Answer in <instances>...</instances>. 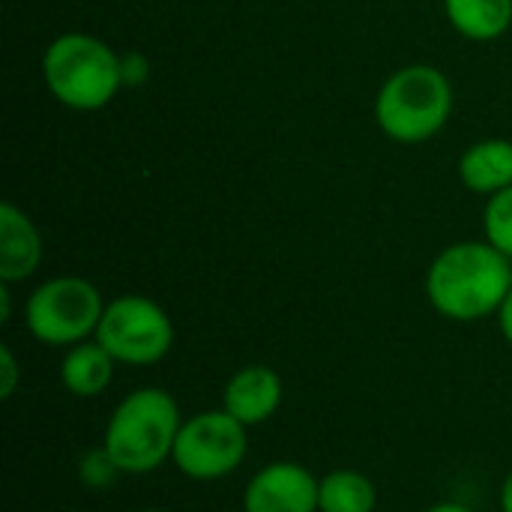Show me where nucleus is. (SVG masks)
Here are the masks:
<instances>
[{
  "label": "nucleus",
  "mask_w": 512,
  "mask_h": 512,
  "mask_svg": "<svg viewBox=\"0 0 512 512\" xmlns=\"http://www.w3.org/2000/svg\"><path fill=\"white\" fill-rule=\"evenodd\" d=\"M501 512H512V471L504 477V486H501Z\"/></svg>",
  "instance_id": "nucleus-21"
},
{
  "label": "nucleus",
  "mask_w": 512,
  "mask_h": 512,
  "mask_svg": "<svg viewBox=\"0 0 512 512\" xmlns=\"http://www.w3.org/2000/svg\"><path fill=\"white\" fill-rule=\"evenodd\" d=\"M282 396H285V384L282 375L270 366H243L237 369L225 390H222V408L240 420L246 429L267 423L279 408H282Z\"/></svg>",
  "instance_id": "nucleus-9"
},
{
  "label": "nucleus",
  "mask_w": 512,
  "mask_h": 512,
  "mask_svg": "<svg viewBox=\"0 0 512 512\" xmlns=\"http://www.w3.org/2000/svg\"><path fill=\"white\" fill-rule=\"evenodd\" d=\"M243 512H318V477L300 462H270L249 477Z\"/></svg>",
  "instance_id": "nucleus-8"
},
{
  "label": "nucleus",
  "mask_w": 512,
  "mask_h": 512,
  "mask_svg": "<svg viewBox=\"0 0 512 512\" xmlns=\"http://www.w3.org/2000/svg\"><path fill=\"white\" fill-rule=\"evenodd\" d=\"M120 477V468L114 465V459L108 456L105 447H93L81 456L78 462V480L81 486H87L90 492H105L114 486V480Z\"/></svg>",
  "instance_id": "nucleus-16"
},
{
  "label": "nucleus",
  "mask_w": 512,
  "mask_h": 512,
  "mask_svg": "<svg viewBox=\"0 0 512 512\" xmlns=\"http://www.w3.org/2000/svg\"><path fill=\"white\" fill-rule=\"evenodd\" d=\"M147 57L138 51H126L120 54V72H123V87H138L147 81Z\"/></svg>",
  "instance_id": "nucleus-18"
},
{
  "label": "nucleus",
  "mask_w": 512,
  "mask_h": 512,
  "mask_svg": "<svg viewBox=\"0 0 512 512\" xmlns=\"http://www.w3.org/2000/svg\"><path fill=\"white\" fill-rule=\"evenodd\" d=\"M42 78L60 105L72 111H99L123 87L120 54L96 36L63 33L45 48Z\"/></svg>",
  "instance_id": "nucleus-4"
},
{
  "label": "nucleus",
  "mask_w": 512,
  "mask_h": 512,
  "mask_svg": "<svg viewBox=\"0 0 512 512\" xmlns=\"http://www.w3.org/2000/svg\"><path fill=\"white\" fill-rule=\"evenodd\" d=\"M498 327H501V336L510 342L512 348V291L507 294V300L501 303V309H498Z\"/></svg>",
  "instance_id": "nucleus-19"
},
{
  "label": "nucleus",
  "mask_w": 512,
  "mask_h": 512,
  "mask_svg": "<svg viewBox=\"0 0 512 512\" xmlns=\"http://www.w3.org/2000/svg\"><path fill=\"white\" fill-rule=\"evenodd\" d=\"M444 12L453 30L474 42H492L512 24V0H444Z\"/></svg>",
  "instance_id": "nucleus-13"
},
{
  "label": "nucleus",
  "mask_w": 512,
  "mask_h": 512,
  "mask_svg": "<svg viewBox=\"0 0 512 512\" xmlns=\"http://www.w3.org/2000/svg\"><path fill=\"white\" fill-rule=\"evenodd\" d=\"M9 315H12V300H9V285H6V282H0V321L6 324V321H9Z\"/></svg>",
  "instance_id": "nucleus-20"
},
{
  "label": "nucleus",
  "mask_w": 512,
  "mask_h": 512,
  "mask_svg": "<svg viewBox=\"0 0 512 512\" xmlns=\"http://www.w3.org/2000/svg\"><path fill=\"white\" fill-rule=\"evenodd\" d=\"M426 512H474V510H468L465 504H456V501H441V504L429 507Z\"/></svg>",
  "instance_id": "nucleus-22"
},
{
  "label": "nucleus",
  "mask_w": 512,
  "mask_h": 512,
  "mask_svg": "<svg viewBox=\"0 0 512 512\" xmlns=\"http://www.w3.org/2000/svg\"><path fill=\"white\" fill-rule=\"evenodd\" d=\"M183 426L177 399L162 387H138L126 393L111 411L102 435V447L120 468V474H153L174 456V444Z\"/></svg>",
  "instance_id": "nucleus-2"
},
{
  "label": "nucleus",
  "mask_w": 512,
  "mask_h": 512,
  "mask_svg": "<svg viewBox=\"0 0 512 512\" xmlns=\"http://www.w3.org/2000/svg\"><path fill=\"white\" fill-rule=\"evenodd\" d=\"M375 483L351 468H336L318 480V512H375Z\"/></svg>",
  "instance_id": "nucleus-14"
},
{
  "label": "nucleus",
  "mask_w": 512,
  "mask_h": 512,
  "mask_svg": "<svg viewBox=\"0 0 512 512\" xmlns=\"http://www.w3.org/2000/svg\"><path fill=\"white\" fill-rule=\"evenodd\" d=\"M483 231H486V243H492L498 252L512 258V186L489 195L483 213Z\"/></svg>",
  "instance_id": "nucleus-15"
},
{
  "label": "nucleus",
  "mask_w": 512,
  "mask_h": 512,
  "mask_svg": "<svg viewBox=\"0 0 512 512\" xmlns=\"http://www.w3.org/2000/svg\"><path fill=\"white\" fill-rule=\"evenodd\" d=\"M141 512H171V510H141Z\"/></svg>",
  "instance_id": "nucleus-23"
},
{
  "label": "nucleus",
  "mask_w": 512,
  "mask_h": 512,
  "mask_svg": "<svg viewBox=\"0 0 512 512\" xmlns=\"http://www.w3.org/2000/svg\"><path fill=\"white\" fill-rule=\"evenodd\" d=\"M249 453V435L240 420L225 408L201 411L183 420L174 444V468L198 483H213L231 477Z\"/></svg>",
  "instance_id": "nucleus-7"
},
{
  "label": "nucleus",
  "mask_w": 512,
  "mask_h": 512,
  "mask_svg": "<svg viewBox=\"0 0 512 512\" xmlns=\"http://www.w3.org/2000/svg\"><path fill=\"white\" fill-rule=\"evenodd\" d=\"M459 177L477 195H495L512 186V141L486 138L471 144L459 159Z\"/></svg>",
  "instance_id": "nucleus-12"
},
{
  "label": "nucleus",
  "mask_w": 512,
  "mask_h": 512,
  "mask_svg": "<svg viewBox=\"0 0 512 512\" xmlns=\"http://www.w3.org/2000/svg\"><path fill=\"white\" fill-rule=\"evenodd\" d=\"M510 261L492 243L480 240L447 246L426 273V297L432 309L459 324L498 315L512 291Z\"/></svg>",
  "instance_id": "nucleus-1"
},
{
  "label": "nucleus",
  "mask_w": 512,
  "mask_h": 512,
  "mask_svg": "<svg viewBox=\"0 0 512 512\" xmlns=\"http://www.w3.org/2000/svg\"><path fill=\"white\" fill-rule=\"evenodd\" d=\"M450 114L453 84L429 63L396 69L375 96V120L381 132L399 144H423L435 138Z\"/></svg>",
  "instance_id": "nucleus-3"
},
{
  "label": "nucleus",
  "mask_w": 512,
  "mask_h": 512,
  "mask_svg": "<svg viewBox=\"0 0 512 512\" xmlns=\"http://www.w3.org/2000/svg\"><path fill=\"white\" fill-rule=\"evenodd\" d=\"M42 261V237L33 219L15 204H0V282L30 279Z\"/></svg>",
  "instance_id": "nucleus-10"
},
{
  "label": "nucleus",
  "mask_w": 512,
  "mask_h": 512,
  "mask_svg": "<svg viewBox=\"0 0 512 512\" xmlns=\"http://www.w3.org/2000/svg\"><path fill=\"white\" fill-rule=\"evenodd\" d=\"M93 339L123 366H156L174 348V324L156 300L123 294L105 303Z\"/></svg>",
  "instance_id": "nucleus-6"
},
{
  "label": "nucleus",
  "mask_w": 512,
  "mask_h": 512,
  "mask_svg": "<svg viewBox=\"0 0 512 512\" xmlns=\"http://www.w3.org/2000/svg\"><path fill=\"white\" fill-rule=\"evenodd\" d=\"M105 300L84 276H54L33 288L24 306L30 336L48 348H72L96 336Z\"/></svg>",
  "instance_id": "nucleus-5"
},
{
  "label": "nucleus",
  "mask_w": 512,
  "mask_h": 512,
  "mask_svg": "<svg viewBox=\"0 0 512 512\" xmlns=\"http://www.w3.org/2000/svg\"><path fill=\"white\" fill-rule=\"evenodd\" d=\"M114 366L117 360L96 339H87L66 348L60 360V384L75 399H96L111 387Z\"/></svg>",
  "instance_id": "nucleus-11"
},
{
  "label": "nucleus",
  "mask_w": 512,
  "mask_h": 512,
  "mask_svg": "<svg viewBox=\"0 0 512 512\" xmlns=\"http://www.w3.org/2000/svg\"><path fill=\"white\" fill-rule=\"evenodd\" d=\"M18 360L9 345H0V399H12L18 390Z\"/></svg>",
  "instance_id": "nucleus-17"
}]
</instances>
